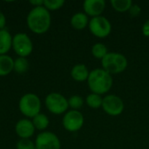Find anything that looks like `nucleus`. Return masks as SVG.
Returning <instances> with one entry per match:
<instances>
[{"label":"nucleus","mask_w":149,"mask_h":149,"mask_svg":"<svg viewBox=\"0 0 149 149\" xmlns=\"http://www.w3.org/2000/svg\"><path fill=\"white\" fill-rule=\"evenodd\" d=\"M28 28L36 34H44L51 27L52 16L50 11L43 6L33 7L27 15Z\"/></svg>","instance_id":"f257e3e1"},{"label":"nucleus","mask_w":149,"mask_h":149,"mask_svg":"<svg viewBox=\"0 0 149 149\" xmlns=\"http://www.w3.org/2000/svg\"><path fill=\"white\" fill-rule=\"evenodd\" d=\"M113 76L102 68H96L90 72L87 85L90 91L100 95L106 94L113 87Z\"/></svg>","instance_id":"f03ea898"},{"label":"nucleus","mask_w":149,"mask_h":149,"mask_svg":"<svg viewBox=\"0 0 149 149\" xmlns=\"http://www.w3.org/2000/svg\"><path fill=\"white\" fill-rule=\"evenodd\" d=\"M101 65L102 69L113 76L123 72L127 68L128 60L124 54L111 52L101 59Z\"/></svg>","instance_id":"7ed1b4c3"},{"label":"nucleus","mask_w":149,"mask_h":149,"mask_svg":"<svg viewBox=\"0 0 149 149\" xmlns=\"http://www.w3.org/2000/svg\"><path fill=\"white\" fill-rule=\"evenodd\" d=\"M41 107L42 104L40 98L32 93L24 94L18 102V108L21 113L30 119H32L37 114L40 113Z\"/></svg>","instance_id":"20e7f679"},{"label":"nucleus","mask_w":149,"mask_h":149,"mask_svg":"<svg viewBox=\"0 0 149 149\" xmlns=\"http://www.w3.org/2000/svg\"><path fill=\"white\" fill-rule=\"evenodd\" d=\"M45 105L47 110L55 115L65 114L69 108L68 100L58 93H51L46 95Z\"/></svg>","instance_id":"39448f33"},{"label":"nucleus","mask_w":149,"mask_h":149,"mask_svg":"<svg viewBox=\"0 0 149 149\" xmlns=\"http://www.w3.org/2000/svg\"><path fill=\"white\" fill-rule=\"evenodd\" d=\"M12 49L18 57L27 58L33 51V43L24 32H18L13 36Z\"/></svg>","instance_id":"423d86ee"},{"label":"nucleus","mask_w":149,"mask_h":149,"mask_svg":"<svg viewBox=\"0 0 149 149\" xmlns=\"http://www.w3.org/2000/svg\"><path fill=\"white\" fill-rule=\"evenodd\" d=\"M88 28L90 32L99 38H105L108 37L112 31V24L110 21L102 15L92 17L89 21Z\"/></svg>","instance_id":"0eeeda50"},{"label":"nucleus","mask_w":149,"mask_h":149,"mask_svg":"<svg viewBox=\"0 0 149 149\" xmlns=\"http://www.w3.org/2000/svg\"><path fill=\"white\" fill-rule=\"evenodd\" d=\"M101 108L107 114L116 117L123 113L125 105L124 101L120 96L115 94H107L103 97Z\"/></svg>","instance_id":"6e6552de"},{"label":"nucleus","mask_w":149,"mask_h":149,"mask_svg":"<svg viewBox=\"0 0 149 149\" xmlns=\"http://www.w3.org/2000/svg\"><path fill=\"white\" fill-rule=\"evenodd\" d=\"M84 115L81 113V112L77 110L67 111L62 119V125L64 128L70 133L79 131L84 126Z\"/></svg>","instance_id":"1a4fd4ad"},{"label":"nucleus","mask_w":149,"mask_h":149,"mask_svg":"<svg viewBox=\"0 0 149 149\" xmlns=\"http://www.w3.org/2000/svg\"><path fill=\"white\" fill-rule=\"evenodd\" d=\"M36 149H60L61 142L59 138L52 132L44 131L39 133L35 140Z\"/></svg>","instance_id":"9d476101"},{"label":"nucleus","mask_w":149,"mask_h":149,"mask_svg":"<svg viewBox=\"0 0 149 149\" xmlns=\"http://www.w3.org/2000/svg\"><path fill=\"white\" fill-rule=\"evenodd\" d=\"M106 9V2L104 0H85L83 3L84 12L91 17L101 16Z\"/></svg>","instance_id":"9b49d317"},{"label":"nucleus","mask_w":149,"mask_h":149,"mask_svg":"<svg viewBox=\"0 0 149 149\" xmlns=\"http://www.w3.org/2000/svg\"><path fill=\"white\" fill-rule=\"evenodd\" d=\"M35 130L32 121L27 118L19 120L15 126L16 134L20 139H30L33 136Z\"/></svg>","instance_id":"f8f14e48"},{"label":"nucleus","mask_w":149,"mask_h":149,"mask_svg":"<svg viewBox=\"0 0 149 149\" xmlns=\"http://www.w3.org/2000/svg\"><path fill=\"white\" fill-rule=\"evenodd\" d=\"M70 74L73 80L77 82H84V81H87L90 72L86 65L77 64L72 68Z\"/></svg>","instance_id":"ddd939ff"},{"label":"nucleus","mask_w":149,"mask_h":149,"mask_svg":"<svg viewBox=\"0 0 149 149\" xmlns=\"http://www.w3.org/2000/svg\"><path fill=\"white\" fill-rule=\"evenodd\" d=\"M89 17L85 12H76L74 13L70 20L71 25L73 29L78 31H82L86 29L89 24Z\"/></svg>","instance_id":"4468645a"},{"label":"nucleus","mask_w":149,"mask_h":149,"mask_svg":"<svg viewBox=\"0 0 149 149\" xmlns=\"http://www.w3.org/2000/svg\"><path fill=\"white\" fill-rule=\"evenodd\" d=\"M13 37L6 29L0 31V55L7 54L12 48Z\"/></svg>","instance_id":"2eb2a0df"},{"label":"nucleus","mask_w":149,"mask_h":149,"mask_svg":"<svg viewBox=\"0 0 149 149\" xmlns=\"http://www.w3.org/2000/svg\"><path fill=\"white\" fill-rule=\"evenodd\" d=\"M14 69V60L13 58L5 54L0 55V77H4L9 75Z\"/></svg>","instance_id":"dca6fc26"},{"label":"nucleus","mask_w":149,"mask_h":149,"mask_svg":"<svg viewBox=\"0 0 149 149\" xmlns=\"http://www.w3.org/2000/svg\"><path fill=\"white\" fill-rule=\"evenodd\" d=\"M31 121L34 125L35 129L42 131V132H44L50 124L49 118L45 113H42L37 114L34 118H32Z\"/></svg>","instance_id":"f3484780"},{"label":"nucleus","mask_w":149,"mask_h":149,"mask_svg":"<svg viewBox=\"0 0 149 149\" xmlns=\"http://www.w3.org/2000/svg\"><path fill=\"white\" fill-rule=\"evenodd\" d=\"M86 105L93 109H99L102 107L103 97L100 94L91 93L86 98Z\"/></svg>","instance_id":"a211bd4d"},{"label":"nucleus","mask_w":149,"mask_h":149,"mask_svg":"<svg viewBox=\"0 0 149 149\" xmlns=\"http://www.w3.org/2000/svg\"><path fill=\"white\" fill-rule=\"evenodd\" d=\"M111 6L118 12L128 11L133 5L132 0H111Z\"/></svg>","instance_id":"6ab92c4d"},{"label":"nucleus","mask_w":149,"mask_h":149,"mask_svg":"<svg viewBox=\"0 0 149 149\" xmlns=\"http://www.w3.org/2000/svg\"><path fill=\"white\" fill-rule=\"evenodd\" d=\"M92 55L97 59H103V58L109 52L106 45L102 43H96L92 46Z\"/></svg>","instance_id":"aec40b11"},{"label":"nucleus","mask_w":149,"mask_h":149,"mask_svg":"<svg viewBox=\"0 0 149 149\" xmlns=\"http://www.w3.org/2000/svg\"><path fill=\"white\" fill-rule=\"evenodd\" d=\"M28 69H29V62L26 58L18 57L17 58H16L14 60L13 71H15L17 73L23 74V73L26 72L28 71Z\"/></svg>","instance_id":"412c9836"},{"label":"nucleus","mask_w":149,"mask_h":149,"mask_svg":"<svg viewBox=\"0 0 149 149\" xmlns=\"http://www.w3.org/2000/svg\"><path fill=\"white\" fill-rule=\"evenodd\" d=\"M84 99L80 96V95H72L68 99V105L69 107L71 108V110H77L79 111V109H81L84 106Z\"/></svg>","instance_id":"4be33fe9"},{"label":"nucleus","mask_w":149,"mask_h":149,"mask_svg":"<svg viewBox=\"0 0 149 149\" xmlns=\"http://www.w3.org/2000/svg\"><path fill=\"white\" fill-rule=\"evenodd\" d=\"M65 4L64 0H44V7L50 10H58Z\"/></svg>","instance_id":"5701e85b"},{"label":"nucleus","mask_w":149,"mask_h":149,"mask_svg":"<svg viewBox=\"0 0 149 149\" xmlns=\"http://www.w3.org/2000/svg\"><path fill=\"white\" fill-rule=\"evenodd\" d=\"M17 149H36L35 143L31 141L30 139H20L17 145H16Z\"/></svg>","instance_id":"b1692460"},{"label":"nucleus","mask_w":149,"mask_h":149,"mask_svg":"<svg viewBox=\"0 0 149 149\" xmlns=\"http://www.w3.org/2000/svg\"><path fill=\"white\" fill-rule=\"evenodd\" d=\"M128 11H129V14L132 17H136L140 16V14L141 12V8L139 4L133 3V5L131 6L130 10Z\"/></svg>","instance_id":"393cba45"},{"label":"nucleus","mask_w":149,"mask_h":149,"mask_svg":"<svg viewBox=\"0 0 149 149\" xmlns=\"http://www.w3.org/2000/svg\"><path fill=\"white\" fill-rule=\"evenodd\" d=\"M141 31H142V34H143L145 37L148 38L149 37V19H148V20H146V21H145V23H144V24H143V25H142V29H141Z\"/></svg>","instance_id":"a878e982"},{"label":"nucleus","mask_w":149,"mask_h":149,"mask_svg":"<svg viewBox=\"0 0 149 149\" xmlns=\"http://www.w3.org/2000/svg\"><path fill=\"white\" fill-rule=\"evenodd\" d=\"M5 25H6V17L4 14L0 10V31L5 29Z\"/></svg>","instance_id":"bb28decb"},{"label":"nucleus","mask_w":149,"mask_h":149,"mask_svg":"<svg viewBox=\"0 0 149 149\" xmlns=\"http://www.w3.org/2000/svg\"><path fill=\"white\" fill-rule=\"evenodd\" d=\"M30 3L33 5V7H38V6H43L44 5V1L43 0H31L30 1Z\"/></svg>","instance_id":"cd10ccee"}]
</instances>
